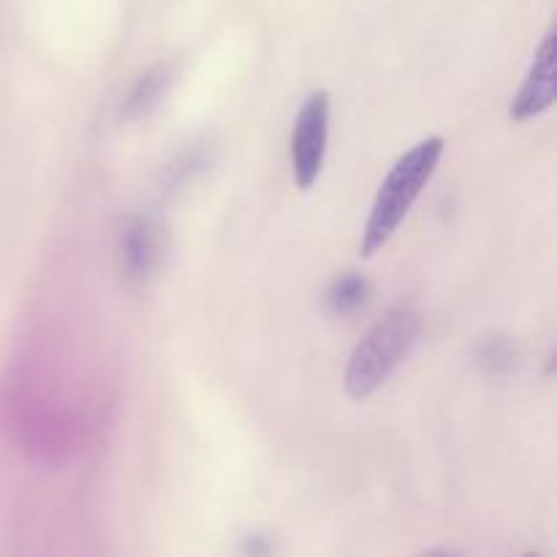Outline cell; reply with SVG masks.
Segmentation results:
<instances>
[{"label": "cell", "instance_id": "cell-4", "mask_svg": "<svg viewBox=\"0 0 557 557\" xmlns=\"http://www.w3.org/2000/svg\"><path fill=\"white\" fill-rule=\"evenodd\" d=\"M163 261V228L152 218L134 215L120 226L117 272L128 288H147Z\"/></svg>", "mask_w": 557, "mask_h": 557}, {"label": "cell", "instance_id": "cell-2", "mask_svg": "<svg viewBox=\"0 0 557 557\" xmlns=\"http://www.w3.org/2000/svg\"><path fill=\"white\" fill-rule=\"evenodd\" d=\"M422 335V319L411 308H395L357 343L346 364L343 386L348 397L364 400L375 395L406 362Z\"/></svg>", "mask_w": 557, "mask_h": 557}, {"label": "cell", "instance_id": "cell-1", "mask_svg": "<svg viewBox=\"0 0 557 557\" xmlns=\"http://www.w3.org/2000/svg\"><path fill=\"white\" fill-rule=\"evenodd\" d=\"M444 136H430V139L413 145L406 156L397 158L395 166L389 169V174L381 183L373 207H370L368 223H364L362 243H359V253L364 259L384 250L386 243L395 237L400 223L411 212L413 201L422 196V190L433 180L435 169H438L441 158H444Z\"/></svg>", "mask_w": 557, "mask_h": 557}, {"label": "cell", "instance_id": "cell-3", "mask_svg": "<svg viewBox=\"0 0 557 557\" xmlns=\"http://www.w3.org/2000/svg\"><path fill=\"white\" fill-rule=\"evenodd\" d=\"M330 107L326 90H315L305 98L292 131V174L297 188L310 190L324 169L326 141H330Z\"/></svg>", "mask_w": 557, "mask_h": 557}, {"label": "cell", "instance_id": "cell-8", "mask_svg": "<svg viewBox=\"0 0 557 557\" xmlns=\"http://www.w3.org/2000/svg\"><path fill=\"white\" fill-rule=\"evenodd\" d=\"M479 362L487 370H493V373L509 370L515 364V348L504 337H490V341H484L482 351H479Z\"/></svg>", "mask_w": 557, "mask_h": 557}, {"label": "cell", "instance_id": "cell-5", "mask_svg": "<svg viewBox=\"0 0 557 557\" xmlns=\"http://www.w3.org/2000/svg\"><path fill=\"white\" fill-rule=\"evenodd\" d=\"M555 27H549L544 41L539 44L536 58H533L531 69H528L525 82H522L520 92L511 101V120L515 123H528V120L539 117V114L547 112L555 103L557 96V74H555Z\"/></svg>", "mask_w": 557, "mask_h": 557}, {"label": "cell", "instance_id": "cell-7", "mask_svg": "<svg viewBox=\"0 0 557 557\" xmlns=\"http://www.w3.org/2000/svg\"><path fill=\"white\" fill-rule=\"evenodd\" d=\"M326 308L332 315H351L370 299V283L359 272H343L326 288Z\"/></svg>", "mask_w": 557, "mask_h": 557}, {"label": "cell", "instance_id": "cell-6", "mask_svg": "<svg viewBox=\"0 0 557 557\" xmlns=\"http://www.w3.org/2000/svg\"><path fill=\"white\" fill-rule=\"evenodd\" d=\"M169 82H172V69H169L166 63H158L152 65V69H147L145 74L134 82L128 96H125L123 117L125 120L147 117V114L158 107L163 92H166Z\"/></svg>", "mask_w": 557, "mask_h": 557}]
</instances>
